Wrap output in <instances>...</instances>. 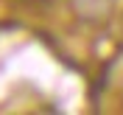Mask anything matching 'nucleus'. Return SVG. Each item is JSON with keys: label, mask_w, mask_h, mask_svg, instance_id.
I'll return each instance as SVG.
<instances>
[{"label": "nucleus", "mask_w": 123, "mask_h": 115, "mask_svg": "<svg viewBox=\"0 0 123 115\" xmlns=\"http://www.w3.org/2000/svg\"><path fill=\"white\" fill-rule=\"evenodd\" d=\"M67 6L84 25H104L115 14V0H67Z\"/></svg>", "instance_id": "nucleus-1"}, {"label": "nucleus", "mask_w": 123, "mask_h": 115, "mask_svg": "<svg viewBox=\"0 0 123 115\" xmlns=\"http://www.w3.org/2000/svg\"><path fill=\"white\" fill-rule=\"evenodd\" d=\"M23 3H42V0H23Z\"/></svg>", "instance_id": "nucleus-2"}]
</instances>
